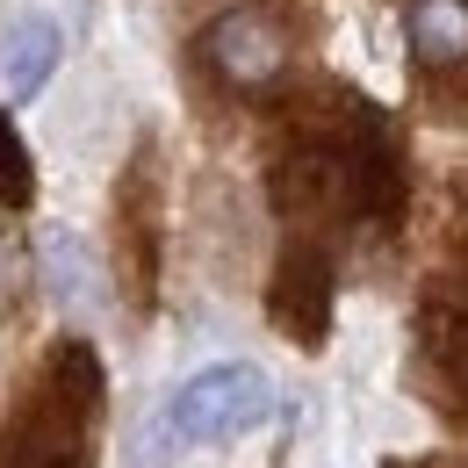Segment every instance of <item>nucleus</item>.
Returning <instances> with one entry per match:
<instances>
[{"label":"nucleus","instance_id":"f257e3e1","mask_svg":"<svg viewBox=\"0 0 468 468\" xmlns=\"http://www.w3.org/2000/svg\"><path fill=\"white\" fill-rule=\"evenodd\" d=\"M404 137L360 94H310L267 159V195L289 231L324 238L339 224H397L404 217Z\"/></svg>","mask_w":468,"mask_h":468},{"label":"nucleus","instance_id":"f03ea898","mask_svg":"<svg viewBox=\"0 0 468 468\" xmlns=\"http://www.w3.org/2000/svg\"><path fill=\"white\" fill-rule=\"evenodd\" d=\"M109 404L101 353L87 339H58L37 360L22 404L0 432V468H94V425Z\"/></svg>","mask_w":468,"mask_h":468},{"label":"nucleus","instance_id":"7ed1b4c3","mask_svg":"<svg viewBox=\"0 0 468 468\" xmlns=\"http://www.w3.org/2000/svg\"><path fill=\"white\" fill-rule=\"evenodd\" d=\"M274 418V382L267 367L252 360H217L202 375H187L166 404V432L187 440V447H224V440H245L252 425Z\"/></svg>","mask_w":468,"mask_h":468},{"label":"nucleus","instance_id":"20e7f679","mask_svg":"<svg viewBox=\"0 0 468 468\" xmlns=\"http://www.w3.org/2000/svg\"><path fill=\"white\" fill-rule=\"evenodd\" d=\"M202 65L231 94H274L295 65V29L274 0H238L202 29Z\"/></svg>","mask_w":468,"mask_h":468},{"label":"nucleus","instance_id":"39448f33","mask_svg":"<svg viewBox=\"0 0 468 468\" xmlns=\"http://www.w3.org/2000/svg\"><path fill=\"white\" fill-rule=\"evenodd\" d=\"M332 303H339V267H332V245L324 238H303L289 231L274 274H267V317L289 346L317 353L332 339Z\"/></svg>","mask_w":468,"mask_h":468},{"label":"nucleus","instance_id":"423d86ee","mask_svg":"<svg viewBox=\"0 0 468 468\" xmlns=\"http://www.w3.org/2000/svg\"><path fill=\"white\" fill-rule=\"evenodd\" d=\"M159 252H166V202H159V152L144 144L116 180V282L130 310L159 303Z\"/></svg>","mask_w":468,"mask_h":468},{"label":"nucleus","instance_id":"0eeeda50","mask_svg":"<svg viewBox=\"0 0 468 468\" xmlns=\"http://www.w3.org/2000/svg\"><path fill=\"white\" fill-rule=\"evenodd\" d=\"M65 58V29L51 15H15L7 29H0V94H15V101H29V94H44L51 87V72Z\"/></svg>","mask_w":468,"mask_h":468},{"label":"nucleus","instance_id":"6e6552de","mask_svg":"<svg viewBox=\"0 0 468 468\" xmlns=\"http://www.w3.org/2000/svg\"><path fill=\"white\" fill-rule=\"evenodd\" d=\"M410 51L425 72H462L468 65V0H410Z\"/></svg>","mask_w":468,"mask_h":468},{"label":"nucleus","instance_id":"1a4fd4ad","mask_svg":"<svg viewBox=\"0 0 468 468\" xmlns=\"http://www.w3.org/2000/svg\"><path fill=\"white\" fill-rule=\"evenodd\" d=\"M44 274H51L58 303H72V310L101 295V289H94V260H87V245H80L72 231H51V238H44Z\"/></svg>","mask_w":468,"mask_h":468},{"label":"nucleus","instance_id":"9d476101","mask_svg":"<svg viewBox=\"0 0 468 468\" xmlns=\"http://www.w3.org/2000/svg\"><path fill=\"white\" fill-rule=\"evenodd\" d=\"M0 295H7V245H0Z\"/></svg>","mask_w":468,"mask_h":468},{"label":"nucleus","instance_id":"9b49d317","mask_svg":"<svg viewBox=\"0 0 468 468\" xmlns=\"http://www.w3.org/2000/svg\"><path fill=\"white\" fill-rule=\"evenodd\" d=\"M432 468H447V462H432Z\"/></svg>","mask_w":468,"mask_h":468}]
</instances>
